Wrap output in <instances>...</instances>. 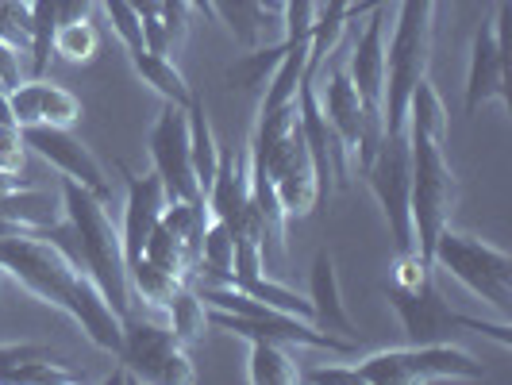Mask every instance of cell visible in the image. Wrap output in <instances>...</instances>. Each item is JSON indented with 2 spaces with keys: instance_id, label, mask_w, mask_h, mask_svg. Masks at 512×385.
I'll use <instances>...</instances> for the list:
<instances>
[{
  "instance_id": "obj_1",
  "label": "cell",
  "mask_w": 512,
  "mask_h": 385,
  "mask_svg": "<svg viewBox=\"0 0 512 385\" xmlns=\"http://www.w3.org/2000/svg\"><path fill=\"white\" fill-rule=\"evenodd\" d=\"M0 270L43 305L62 308L97 351H120V312L104 301L97 282L77 266L74 255L47 239V231L0 235Z\"/></svg>"
},
{
  "instance_id": "obj_2",
  "label": "cell",
  "mask_w": 512,
  "mask_h": 385,
  "mask_svg": "<svg viewBox=\"0 0 512 385\" xmlns=\"http://www.w3.org/2000/svg\"><path fill=\"white\" fill-rule=\"evenodd\" d=\"M447 124H451V116H447V104L439 97V89L432 81H420L409 97L405 135H409L412 158V239H416V251L428 266H432V247H436L439 231L451 224L455 205H459V178L443 154Z\"/></svg>"
},
{
  "instance_id": "obj_3",
  "label": "cell",
  "mask_w": 512,
  "mask_h": 385,
  "mask_svg": "<svg viewBox=\"0 0 512 385\" xmlns=\"http://www.w3.org/2000/svg\"><path fill=\"white\" fill-rule=\"evenodd\" d=\"M62 216L74 231V262L85 266V274L97 282L104 301L116 308L120 316L131 312V289H128V262H124V243L120 228L112 224L108 205L81 189L77 181L62 178Z\"/></svg>"
},
{
  "instance_id": "obj_4",
  "label": "cell",
  "mask_w": 512,
  "mask_h": 385,
  "mask_svg": "<svg viewBox=\"0 0 512 385\" xmlns=\"http://www.w3.org/2000/svg\"><path fill=\"white\" fill-rule=\"evenodd\" d=\"M432 27H436V0H401L393 39L385 47L382 135H401L405 131L412 89L428 77Z\"/></svg>"
},
{
  "instance_id": "obj_5",
  "label": "cell",
  "mask_w": 512,
  "mask_h": 385,
  "mask_svg": "<svg viewBox=\"0 0 512 385\" xmlns=\"http://www.w3.org/2000/svg\"><path fill=\"white\" fill-rule=\"evenodd\" d=\"M432 270L451 274L462 282L478 301H486L501 320H509L512 312V258L478 235L455 231L451 224L439 231L436 247H432Z\"/></svg>"
},
{
  "instance_id": "obj_6",
  "label": "cell",
  "mask_w": 512,
  "mask_h": 385,
  "mask_svg": "<svg viewBox=\"0 0 512 385\" xmlns=\"http://www.w3.org/2000/svg\"><path fill=\"white\" fill-rule=\"evenodd\" d=\"M355 374L359 385H416L432 378L478 382L486 378V366L447 339V343H409L393 351H374L355 362Z\"/></svg>"
},
{
  "instance_id": "obj_7",
  "label": "cell",
  "mask_w": 512,
  "mask_h": 385,
  "mask_svg": "<svg viewBox=\"0 0 512 385\" xmlns=\"http://www.w3.org/2000/svg\"><path fill=\"white\" fill-rule=\"evenodd\" d=\"M120 370L108 382H154V385H189L197 382L193 359L178 343V335L166 324L154 320H139L124 312L120 316Z\"/></svg>"
},
{
  "instance_id": "obj_8",
  "label": "cell",
  "mask_w": 512,
  "mask_h": 385,
  "mask_svg": "<svg viewBox=\"0 0 512 385\" xmlns=\"http://www.w3.org/2000/svg\"><path fill=\"white\" fill-rule=\"evenodd\" d=\"M389 308L397 312L401 328L409 335V343H447L455 332H478L489 335L493 343L501 347H512V324L509 320H497V324H486V320H474V316H462L455 308L443 301L436 285V274L424 278L412 289H401V285H389Z\"/></svg>"
},
{
  "instance_id": "obj_9",
  "label": "cell",
  "mask_w": 512,
  "mask_h": 385,
  "mask_svg": "<svg viewBox=\"0 0 512 385\" xmlns=\"http://www.w3.org/2000/svg\"><path fill=\"white\" fill-rule=\"evenodd\" d=\"M362 178L370 185L374 201L382 205V216L393 235L397 258L420 255L412 239V216H409V193H412V158H409V135H382L378 151L362 166Z\"/></svg>"
},
{
  "instance_id": "obj_10",
  "label": "cell",
  "mask_w": 512,
  "mask_h": 385,
  "mask_svg": "<svg viewBox=\"0 0 512 385\" xmlns=\"http://www.w3.org/2000/svg\"><path fill=\"white\" fill-rule=\"evenodd\" d=\"M509 24H512V4L497 0L493 16L482 20V27L470 39V66H466V112L474 116L482 104L497 101L509 108Z\"/></svg>"
},
{
  "instance_id": "obj_11",
  "label": "cell",
  "mask_w": 512,
  "mask_h": 385,
  "mask_svg": "<svg viewBox=\"0 0 512 385\" xmlns=\"http://www.w3.org/2000/svg\"><path fill=\"white\" fill-rule=\"evenodd\" d=\"M316 101L328 116V128L339 139V151L347 158V166L359 162L362 170L370 162V154L378 151V143H382V124L366 116V108H362L359 93H355V85H351L343 66L324 74V85H316Z\"/></svg>"
},
{
  "instance_id": "obj_12",
  "label": "cell",
  "mask_w": 512,
  "mask_h": 385,
  "mask_svg": "<svg viewBox=\"0 0 512 385\" xmlns=\"http://www.w3.org/2000/svg\"><path fill=\"white\" fill-rule=\"evenodd\" d=\"M147 151H151L154 174H158L170 201H205L197 174H193V158H189V116H185V108L162 104V112L151 124V135H147Z\"/></svg>"
},
{
  "instance_id": "obj_13",
  "label": "cell",
  "mask_w": 512,
  "mask_h": 385,
  "mask_svg": "<svg viewBox=\"0 0 512 385\" xmlns=\"http://www.w3.org/2000/svg\"><path fill=\"white\" fill-rule=\"evenodd\" d=\"M24 147L31 154H39L51 170H58L62 178L77 181L81 189H89L93 197H101L104 205L112 201V181L104 174V166L97 162V154L89 151L70 128H51V124H31L20 128Z\"/></svg>"
},
{
  "instance_id": "obj_14",
  "label": "cell",
  "mask_w": 512,
  "mask_h": 385,
  "mask_svg": "<svg viewBox=\"0 0 512 385\" xmlns=\"http://www.w3.org/2000/svg\"><path fill=\"white\" fill-rule=\"evenodd\" d=\"M385 12L382 8H374V12H366V27H362L359 43H355V51L347 58V77H351V85H355V93H359L362 108H366V116L370 120H378L382 124V93H385Z\"/></svg>"
},
{
  "instance_id": "obj_15",
  "label": "cell",
  "mask_w": 512,
  "mask_h": 385,
  "mask_svg": "<svg viewBox=\"0 0 512 385\" xmlns=\"http://www.w3.org/2000/svg\"><path fill=\"white\" fill-rule=\"evenodd\" d=\"M8 116L16 128H31V124L74 128L81 120V101L47 77H31V81H20L16 89H8Z\"/></svg>"
},
{
  "instance_id": "obj_16",
  "label": "cell",
  "mask_w": 512,
  "mask_h": 385,
  "mask_svg": "<svg viewBox=\"0 0 512 385\" xmlns=\"http://www.w3.org/2000/svg\"><path fill=\"white\" fill-rule=\"evenodd\" d=\"M124 178H128V205H124L120 243H124V262H135V258H143V247H147V239H151L154 224H158L170 197H166L154 170L151 174H128L124 170Z\"/></svg>"
},
{
  "instance_id": "obj_17",
  "label": "cell",
  "mask_w": 512,
  "mask_h": 385,
  "mask_svg": "<svg viewBox=\"0 0 512 385\" xmlns=\"http://www.w3.org/2000/svg\"><path fill=\"white\" fill-rule=\"evenodd\" d=\"M308 305H312V324H316V328L359 343V328H355L351 312L343 305L339 270H335V255L328 247H320V251L312 255V270H308Z\"/></svg>"
},
{
  "instance_id": "obj_18",
  "label": "cell",
  "mask_w": 512,
  "mask_h": 385,
  "mask_svg": "<svg viewBox=\"0 0 512 385\" xmlns=\"http://www.w3.org/2000/svg\"><path fill=\"white\" fill-rule=\"evenodd\" d=\"M247 197H251V154H247V147L220 151V166H216V174L205 189L208 216L231 224L247 208Z\"/></svg>"
},
{
  "instance_id": "obj_19",
  "label": "cell",
  "mask_w": 512,
  "mask_h": 385,
  "mask_svg": "<svg viewBox=\"0 0 512 385\" xmlns=\"http://www.w3.org/2000/svg\"><path fill=\"white\" fill-rule=\"evenodd\" d=\"M274 8L266 0H212V20L228 27V35L243 47V51H255L262 47V35H266V16Z\"/></svg>"
},
{
  "instance_id": "obj_20",
  "label": "cell",
  "mask_w": 512,
  "mask_h": 385,
  "mask_svg": "<svg viewBox=\"0 0 512 385\" xmlns=\"http://www.w3.org/2000/svg\"><path fill=\"white\" fill-rule=\"evenodd\" d=\"M128 58H131V70L143 77V85H151L162 101L178 104V108H189L193 89H189V81H185V74L174 66V58H170V54H154V51L143 47V51L128 54Z\"/></svg>"
},
{
  "instance_id": "obj_21",
  "label": "cell",
  "mask_w": 512,
  "mask_h": 385,
  "mask_svg": "<svg viewBox=\"0 0 512 385\" xmlns=\"http://www.w3.org/2000/svg\"><path fill=\"white\" fill-rule=\"evenodd\" d=\"M185 116H189V158H193V174H197V185L205 193L212 174H216V166H220V143H216L212 124H208L205 101L197 93H193V101L185 108Z\"/></svg>"
},
{
  "instance_id": "obj_22",
  "label": "cell",
  "mask_w": 512,
  "mask_h": 385,
  "mask_svg": "<svg viewBox=\"0 0 512 385\" xmlns=\"http://www.w3.org/2000/svg\"><path fill=\"white\" fill-rule=\"evenodd\" d=\"M347 8H351V0H328V4L316 12V24H312V35H308V66H305L308 81L320 77L324 58H332V51L339 47L343 27L351 24V20H347Z\"/></svg>"
},
{
  "instance_id": "obj_23",
  "label": "cell",
  "mask_w": 512,
  "mask_h": 385,
  "mask_svg": "<svg viewBox=\"0 0 512 385\" xmlns=\"http://www.w3.org/2000/svg\"><path fill=\"white\" fill-rule=\"evenodd\" d=\"M247 378L255 385H297L301 382V366L293 362L285 343L270 339H251V362H247Z\"/></svg>"
},
{
  "instance_id": "obj_24",
  "label": "cell",
  "mask_w": 512,
  "mask_h": 385,
  "mask_svg": "<svg viewBox=\"0 0 512 385\" xmlns=\"http://www.w3.org/2000/svg\"><path fill=\"white\" fill-rule=\"evenodd\" d=\"M166 316H170V332L178 335V343H197V339H205V332H208V308H205V301L197 297V289L189 282H181L178 285V293L170 297V305L162 308Z\"/></svg>"
},
{
  "instance_id": "obj_25",
  "label": "cell",
  "mask_w": 512,
  "mask_h": 385,
  "mask_svg": "<svg viewBox=\"0 0 512 385\" xmlns=\"http://www.w3.org/2000/svg\"><path fill=\"white\" fill-rule=\"evenodd\" d=\"M178 278L174 274H166V270H158L151 258H135V262H128V289L131 297H139L143 305L151 308H162L170 305V297L178 293Z\"/></svg>"
},
{
  "instance_id": "obj_26",
  "label": "cell",
  "mask_w": 512,
  "mask_h": 385,
  "mask_svg": "<svg viewBox=\"0 0 512 385\" xmlns=\"http://www.w3.org/2000/svg\"><path fill=\"white\" fill-rule=\"evenodd\" d=\"M31 4V77H43L51 70L54 58V31H58V12H54V0H27Z\"/></svg>"
},
{
  "instance_id": "obj_27",
  "label": "cell",
  "mask_w": 512,
  "mask_h": 385,
  "mask_svg": "<svg viewBox=\"0 0 512 385\" xmlns=\"http://www.w3.org/2000/svg\"><path fill=\"white\" fill-rule=\"evenodd\" d=\"M54 54L70 66H89L97 54H101V31L93 20H81V24H66L54 31Z\"/></svg>"
},
{
  "instance_id": "obj_28",
  "label": "cell",
  "mask_w": 512,
  "mask_h": 385,
  "mask_svg": "<svg viewBox=\"0 0 512 385\" xmlns=\"http://www.w3.org/2000/svg\"><path fill=\"white\" fill-rule=\"evenodd\" d=\"M285 43L278 47H255V51H247L235 66H228V85L231 89H258V85H266L270 74H274V66L285 58Z\"/></svg>"
},
{
  "instance_id": "obj_29",
  "label": "cell",
  "mask_w": 512,
  "mask_h": 385,
  "mask_svg": "<svg viewBox=\"0 0 512 385\" xmlns=\"http://www.w3.org/2000/svg\"><path fill=\"white\" fill-rule=\"evenodd\" d=\"M97 4L104 8L108 24H112V35L124 43V51H143V20H139V12L131 8L128 0H97Z\"/></svg>"
},
{
  "instance_id": "obj_30",
  "label": "cell",
  "mask_w": 512,
  "mask_h": 385,
  "mask_svg": "<svg viewBox=\"0 0 512 385\" xmlns=\"http://www.w3.org/2000/svg\"><path fill=\"white\" fill-rule=\"evenodd\" d=\"M0 43L27 51V43H31V4L27 0H0Z\"/></svg>"
},
{
  "instance_id": "obj_31",
  "label": "cell",
  "mask_w": 512,
  "mask_h": 385,
  "mask_svg": "<svg viewBox=\"0 0 512 385\" xmlns=\"http://www.w3.org/2000/svg\"><path fill=\"white\" fill-rule=\"evenodd\" d=\"M316 12H320L316 0H282V43L285 47L308 43L312 24H316Z\"/></svg>"
},
{
  "instance_id": "obj_32",
  "label": "cell",
  "mask_w": 512,
  "mask_h": 385,
  "mask_svg": "<svg viewBox=\"0 0 512 385\" xmlns=\"http://www.w3.org/2000/svg\"><path fill=\"white\" fill-rule=\"evenodd\" d=\"M47 355H54V351L43 343H0V385L8 382V374L16 366H24L31 359H47Z\"/></svg>"
},
{
  "instance_id": "obj_33",
  "label": "cell",
  "mask_w": 512,
  "mask_h": 385,
  "mask_svg": "<svg viewBox=\"0 0 512 385\" xmlns=\"http://www.w3.org/2000/svg\"><path fill=\"white\" fill-rule=\"evenodd\" d=\"M24 135L16 124H0V170L4 174H20L24 170Z\"/></svg>"
},
{
  "instance_id": "obj_34",
  "label": "cell",
  "mask_w": 512,
  "mask_h": 385,
  "mask_svg": "<svg viewBox=\"0 0 512 385\" xmlns=\"http://www.w3.org/2000/svg\"><path fill=\"white\" fill-rule=\"evenodd\" d=\"M301 382H316V385H359V374L355 366H316V370H301Z\"/></svg>"
},
{
  "instance_id": "obj_35",
  "label": "cell",
  "mask_w": 512,
  "mask_h": 385,
  "mask_svg": "<svg viewBox=\"0 0 512 385\" xmlns=\"http://www.w3.org/2000/svg\"><path fill=\"white\" fill-rule=\"evenodd\" d=\"M24 81V66H20V51L16 47H8V43H0V93H8V89H16Z\"/></svg>"
},
{
  "instance_id": "obj_36",
  "label": "cell",
  "mask_w": 512,
  "mask_h": 385,
  "mask_svg": "<svg viewBox=\"0 0 512 385\" xmlns=\"http://www.w3.org/2000/svg\"><path fill=\"white\" fill-rule=\"evenodd\" d=\"M93 8H97V0H54L58 27L81 24V20H93Z\"/></svg>"
},
{
  "instance_id": "obj_37",
  "label": "cell",
  "mask_w": 512,
  "mask_h": 385,
  "mask_svg": "<svg viewBox=\"0 0 512 385\" xmlns=\"http://www.w3.org/2000/svg\"><path fill=\"white\" fill-rule=\"evenodd\" d=\"M389 0H351V8H347V20H359L366 12H374V8H385Z\"/></svg>"
},
{
  "instance_id": "obj_38",
  "label": "cell",
  "mask_w": 512,
  "mask_h": 385,
  "mask_svg": "<svg viewBox=\"0 0 512 385\" xmlns=\"http://www.w3.org/2000/svg\"><path fill=\"white\" fill-rule=\"evenodd\" d=\"M189 8H197V12H205L208 20H212V0H185Z\"/></svg>"
},
{
  "instance_id": "obj_39",
  "label": "cell",
  "mask_w": 512,
  "mask_h": 385,
  "mask_svg": "<svg viewBox=\"0 0 512 385\" xmlns=\"http://www.w3.org/2000/svg\"><path fill=\"white\" fill-rule=\"evenodd\" d=\"M266 4H270V8H282V0H266Z\"/></svg>"
},
{
  "instance_id": "obj_40",
  "label": "cell",
  "mask_w": 512,
  "mask_h": 385,
  "mask_svg": "<svg viewBox=\"0 0 512 385\" xmlns=\"http://www.w3.org/2000/svg\"><path fill=\"white\" fill-rule=\"evenodd\" d=\"M0 282H4V270H0Z\"/></svg>"
}]
</instances>
